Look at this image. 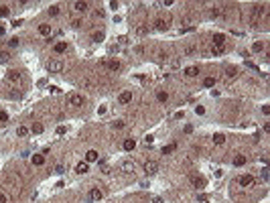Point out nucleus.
Instances as JSON below:
<instances>
[{"label": "nucleus", "instance_id": "nucleus-29", "mask_svg": "<svg viewBox=\"0 0 270 203\" xmlns=\"http://www.w3.org/2000/svg\"><path fill=\"white\" fill-rule=\"evenodd\" d=\"M16 134H19V136H27L29 134V128L27 126H19V128H16Z\"/></svg>", "mask_w": 270, "mask_h": 203}, {"label": "nucleus", "instance_id": "nucleus-3", "mask_svg": "<svg viewBox=\"0 0 270 203\" xmlns=\"http://www.w3.org/2000/svg\"><path fill=\"white\" fill-rule=\"evenodd\" d=\"M83 104H85V98L81 96V93H71L69 96V106L79 108V106H83Z\"/></svg>", "mask_w": 270, "mask_h": 203}, {"label": "nucleus", "instance_id": "nucleus-20", "mask_svg": "<svg viewBox=\"0 0 270 203\" xmlns=\"http://www.w3.org/2000/svg\"><path fill=\"white\" fill-rule=\"evenodd\" d=\"M234 165H236V167L246 165V154H236V157H234Z\"/></svg>", "mask_w": 270, "mask_h": 203}, {"label": "nucleus", "instance_id": "nucleus-25", "mask_svg": "<svg viewBox=\"0 0 270 203\" xmlns=\"http://www.w3.org/2000/svg\"><path fill=\"white\" fill-rule=\"evenodd\" d=\"M224 142H225V136H224V134H220V132H217V134H213V144L221 146Z\"/></svg>", "mask_w": 270, "mask_h": 203}, {"label": "nucleus", "instance_id": "nucleus-7", "mask_svg": "<svg viewBox=\"0 0 270 203\" xmlns=\"http://www.w3.org/2000/svg\"><path fill=\"white\" fill-rule=\"evenodd\" d=\"M102 65L108 67L110 71H120V69H122V63L116 61V59H112V61H102Z\"/></svg>", "mask_w": 270, "mask_h": 203}, {"label": "nucleus", "instance_id": "nucleus-16", "mask_svg": "<svg viewBox=\"0 0 270 203\" xmlns=\"http://www.w3.org/2000/svg\"><path fill=\"white\" fill-rule=\"evenodd\" d=\"M87 171H89V165H87V163H77L75 173H79V175H85Z\"/></svg>", "mask_w": 270, "mask_h": 203}, {"label": "nucleus", "instance_id": "nucleus-50", "mask_svg": "<svg viewBox=\"0 0 270 203\" xmlns=\"http://www.w3.org/2000/svg\"><path fill=\"white\" fill-rule=\"evenodd\" d=\"M0 203H6V197H4L2 193H0Z\"/></svg>", "mask_w": 270, "mask_h": 203}, {"label": "nucleus", "instance_id": "nucleus-9", "mask_svg": "<svg viewBox=\"0 0 270 203\" xmlns=\"http://www.w3.org/2000/svg\"><path fill=\"white\" fill-rule=\"evenodd\" d=\"M238 183L242 185V187H252V185H254V177L252 175H242L238 179Z\"/></svg>", "mask_w": 270, "mask_h": 203}, {"label": "nucleus", "instance_id": "nucleus-18", "mask_svg": "<svg viewBox=\"0 0 270 203\" xmlns=\"http://www.w3.org/2000/svg\"><path fill=\"white\" fill-rule=\"evenodd\" d=\"M73 8H75L77 12H85V10L89 8V4H87V2H81V0H79V2H75V4H73Z\"/></svg>", "mask_w": 270, "mask_h": 203}, {"label": "nucleus", "instance_id": "nucleus-39", "mask_svg": "<svg viewBox=\"0 0 270 203\" xmlns=\"http://www.w3.org/2000/svg\"><path fill=\"white\" fill-rule=\"evenodd\" d=\"M220 14H221V8L213 6V8H211V16H220Z\"/></svg>", "mask_w": 270, "mask_h": 203}, {"label": "nucleus", "instance_id": "nucleus-17", "mask_svg": "<svg viewBox=\"0 0 270 203\" xmlns=\"http://www.w3.org/2000/svg\"><path fill=\"white\" fill-rule=\"evenodd\" d=\"M191 183L195 185L197 189H203V187H205V179H203V177H193V179H191Z\"/></svg>", "mask_w": 270, "mask_h": 203}, {"label": "nucleus", "instance_id": "nucleus-30", "mask_svg": "<svg viewBox=\"0 0 270 203\" xmlns=\"http://www.w3.org/2000/svg\"><path fill=\"white\" fill-rule=\"evenodd\" d=\"M47 12H49V16H57V14H59V6H57V4H53V6H51Z\"/></svg>", "mask_w": 270, "mask_h": 203}, {"label": "nucleus", "instance_id": "nucleus-46", "mask_svg": "<svg viewBox=\"0 0 270 203\" xmlns=\"http://www.w3.org/2000/svg\"><path fill=\"white\" fill-rule=\"evenodd\" d=\"M262 114H264V116L270 114V108H268V106H262Z\"/></svg>", "mask_w": 270, "mask_h": 203}, {"label": "nucleus", "instance_id": "nucleus-22", "mask_svg": "<svg viewBox=\"0 0 270 203\" xmlns=\"http://www.w3.org/2000/svg\"><path fill=\"white\" fill-rule=\"evenodd\" d=\"M175 150H177V144L173 142V144H167V146H162V150H161V152H162V154H171V152H175Z\"/></svg>", "mask_w": 270, "mask_h": 203}, {"label": "nucleus", "instance_id": "nucleus-14", "mask_svg": "<svg viewBox=\"0 0 270 203\" xmlns=\"http://www.w3.org/2000/svg\"><path fill=\"white\" fill-rule=\"evenodd\" d=\"M185 75H187V77H195V75H199V67H197V65H189V67H185Z\"/></svg>", "mask_w": 270, "mask_h": 203}, {"label": "nucleus", "instance_id": "nucleus-31", "mask_svg": "<svg viewBox=\"0 0 270 203\" xmlns=\"http://www.w3.org/2000/svg\"><path fill=\"white\" fill-rule=\"evenodd\" d=\"M193 53H197V47H185V49H183V55H193Z\"/></svg>", "mask_w": 270, "mask_h": 203}, {"label": "nucleus", "instance_id": "nucleus-35", "mask_svg": "<svg viewBox=\"0 0 270 203\" xmlns=\"http://www.w3.org/2000/svg\"><path fill=\"white\" fill-rule=\"evenodd\" d=\"M252 51H254V53H260V51H262V43H254V45H252Z\"/></svg>", "mask_w": 270, "mask_h": 203}, {"label": "nucleus", "instance_id": "nucleus-8", "mask_svg": "<svg viewBox=\"0 0 270 203\" xmlns=\"http://www.w3.org/2000/svg\"><path fill=\"white\" fill-rule=\"evenodd\" d=\"M120 171H122V173H134L136 171L134 161H124L122 165H120Z\"/></svg>", "mask_w": 270, "mask_h": 203}, {"label": "nucleus", "instance_id": "nucleus-10", "mask_svg": "<svg viewBox=\"0 0 270 203\" xmlns=\"http://www.w3.org/2000/svg\"><path fill=\"white\" fill-rule=\"evenodd\" d=\"M6 81H8V83H19V81H20V73L14 71V69H12V71H8V73H6Z\"/></svg>", "mask_w": 270, "mask_h": 203}, {"label": "nucleus", "instance_id": "nucleus-1", "mask_svg": "<svg viewBox=\"0 0 270 203\" xmlns=\"http://www.w3.org/2000/svg\"><path fill=\"white\" fill-rule=\"evenodd\" d=\"M102 199H104V191H102V189H98V187L89 189V191H87V197H85V201H87V203L102 201Z\"/></svg>", "mask_w": 270, "mask_h": 203}, {"label": "nucleus", "instance_id": "nucleus-13", "mask_svg": "<svg viewBox=\"0 0 270 203\" xmlns=\"http://www.w3.org/2000/svg\"><path fill=\"white\" fill-rule=\"evenodd\" d=\"M98 157H100V154H98V150H87V152H85V163H96L98 161Z\"/></svg>", "mask_w": 270, "mask_h": 203}, {"label": "nucleus", "instance_id": "nucleus-42", "mask_svg": "<svg viewBox=\"0 0 270 203\" xmlns=\"http://www.w3.org/2000/svg\"><path fill=\"white\" fill-rule=\"evenodd\" d=\"M195 112H197L199 116H203V114H205V108H203V106H197V108H195Z\"/></svg>", "mask_w": 270, "mask_h": 203}, {"label": "nucleus", "instance_id": "nucleus-44", "mask_svg": "<svg viewBox=\"0 0 270 203\" xmlns=\"http://www.w3.org/2000/svg\"><path fill=\"white\" fill-rule=\"evenodd\" d=\"M246 67H248V69H254V71H260V69H258V67H256V65H254V63H250V61H246Z\"/></svg>", "mask_w": 270, "mask_h": 203}, {"label": "nucleus", "instance_id": "nucleus-34", "mask_svg": "<svg viewBox=\"0 0 270 203\" xmlns=\"http://www.w3.org/2000/svg\"><path fill=\"white\" fill-rule=\"evenodd\" d=\"M31 130H33V134H41L43 132V124H33Z\"/></svg>", "mask_w": 270, "mask_h": 203}, {"label": "nucleus", "instance_id": "nucleus-51", "mask_svg": "<svg viewBox=\"0 0 270 203\" xmlns=\"http://www.w3.org/2000/svg\"><path fill=\"white\" fill-rule=\"evenodd\" d=\"M0 37H4V27H0Z\"/></svg>", "mask_w": 270, "mask_h": 203}, {"label": "nucleus", "instance_id": "nucleus-5", "mask_svg": "<svg viewBox=\"0 0 270 203\" xmlns=\"http://www.w3.org/2000/svg\"><path fill=\"white\" fill-rule=\"evenodd\" d=\"M262 14H266V6H264V4H256V6L252 8V19L258 20Z\"/></svg>", "mask_w": 270, "mask_h": 203}, {"label": "nucleus", "instance_id": "nucleus-49", "mask_svg": "<svg viewBox=\"0 0 270 203\" xmlns=\"http://www.w3.org/2000/svg\"><path fill=\"white\" fill-rule=\"evenodd\" d=\"M152 203H162V199H161V197H154V199H152Z\"/></svg>", "mask_w": 270, "mask_h": 203}, {"label": "nucleus", "instance_id": "nucleus-2", "mask_svg": "<svg viewBox=\"0 0 270 203\" xmlns=\"http://www.w3.org/2000/svg\"><path fill=\"white\" fill-rule=\"evenodd\" d=\"M171 27V16H167V19H156V23H154V29L156 31H169Z\"/></svg>", "mask_w": 270, "mask_h": 203}, {"label": "nucleus", "instance_id": "nucleus-36", "mask_svg": "<svg viewBox=\"0 0 270 203\" xmlns=\"http://www.w3.org/2000/svg\"><path fill=\"white\" fill-rule=\"evenodd\" d=\"M19 43H20V41H19V37H12L10 41H8V45H10V47H19Z\"/></svg>", "mask_w": 270, "mask_h": 203}, {"label": "nucleus", "instance_id": "nucleus-21", "mask_svg": "<svg viewBox=\"0 0 270 203\" xmlns=\"http://www.w3.org/2000/svg\"><path fill=\"white\" fill-rule=\"evenodd\" d=\"M39 35H43V37L51 35V24H39Z\"/></svg>", "mask_w": 270, "mask_h": 203}, {"label": "nucleus", "instance_id": "nucleus-19", "mask_svg": "<svg viewBox=\"0 0 270 203\" xmlns=\"http://www.w3.org/2000/svg\"><path fill=\"white\" fill-rule=\"evenodd\" d=\"M53 49H55V53H65V51H67V43H65V41H61V43H55V47H53Z\"/></svg>", "mask_w": 270, "mask_h": 203}, {"label": "nucleus", "instance_id": "nucleus-28", "mask_svg": "<svg viewBox=\"0 0 270 203\" xmlns=\"http://www.w3.org/2000/svg\"><path fill=\"white\" fill-rule=\"evenodd\" d=\"M156 100L158 102H167V100H169V93H167V92H156Z\"/></svg>", "mask_w": 270, "mask_h": 203}, {"label": "nucleus", "instance_id": "nucleus-11", "mask_svg": "<svg viewBox=\"0 0 270 203\" xmlns=\"http://www.w3.org/2000/svg\"><path fill=\"white\" fill-rule=\"evenodd\" d=\"M213 45L215 47H225V35L224 33H215L213 35Z\"/></svg>", "mask_w": 270, "mask_h": 203}, {"label": "nucleus", "instance_id": "nucleus-15", "mask_svg": "<svg viewBox=\"0 0 270 203\" xmlns=\"http://www.w3.org/2000/svg\"><path fill=\"white\" fill-rule=\"evenodd\" d=\"M122 146H124V150H134L136 140H134V138H126V140L122 142Z\"/></svg>", "mask_w": 270, "mask_h": 203}, {"label": "nucleus", "instance_id": "nucleus-24", "mask_svg": "<svg viewBox=\"0 0 270 203\" xmlns=\"http://www.w3.org/2000/svg\"><path fill=\"white\" fill-rule=\"evenodd\" d=\"M33 165H35V167L45 165V157H43V154H35V157H33Z\"/></svg>", "mask_w": 270, "mask_h": 203}, {"label": "nucleus", "instance_id": "nucleus-33", "mask_svg": "<svg viewBox=\"0 0 270 203\" xmlns=\"http://www.w3.org/2000/svg\"><path fill=\"white\" fill-rule=\"evenodd\" d=\"M224 51H225V47H215V45L211 47V53H213V55H221Z\"/></svg>", "mask_w": 270, "mask_h": 203}, {"label": "nucleus", "instance_id": "nucleus-48", "mask_svg": "<svg viewBox=\"0 0 270 203\" xmlns=\"http://www.w3.org/2000/svg\"><path fill=\"white\" fill-rule=\"evenodd\" d=\"M262 179H264V181H268V169H264V171H262Z\"/></svg>", "mask_w": 270, "mask_h": 203}, {"label": "nucleus", "instance_id": "nucleus-26", "mask_svg": "<svg viewBox=\"0 0 270 203\" xmlns=\"http://www.w3.org/2000/svg\"><path fill=\"white\" fill-rule=\"evenodd\" d=\"M146 33H148V29H146V27H142V24L134 29V35H138V37H142V35H146Z\"/></svg>", "mask_w": 270, "mask_h": 203}, {"label": "nucleus", "instance_id": "nucleus-45", "mask_svg": "<svg viewBox=\"0 0 270 203\" xmlns=\"http://www.w3.org/2000/svg\"><path fill=\"white\" fill-rule=\"evenodd\" d=\"M8 120V116H6V112H0V122H6Z\"/></svg>", "mask_w": 270, "mask_h": 203}, {"label": "nucleus", "instance_id": "nucleus-37", "mask_svg": "<svg viewBox=\"0 0 270 203\" xmlns=\"http://www.w3.org/2000/svg\"><path fill=\"white\" fill-rule=\"evenodd\" d=\"M93 41H98V43H100V41H104V33H96V35H93Z\"/></svg>", "mask_w": 270, "mask_h": 203}, {"label": "nucleus", "instance_id": "nucleus-23", "mask_svg": "<svg viewBox=\"0 0 270 203\" xmlns=\"http://www.w3.org/2000/svg\"><path fill=\"white\" fill-rule=\"evenodd\" d=\"M236 75H238V69H236V67H228V69H225V79H234Z\"/></svg>", "mask_w": 270, "mask_h": 203}, {"label": "nucleus", "instance_id": "nucleus-6", "mask_svg": "<svg viewBox=\"0 0 270 203\" xmlns=\"http://www.w3.org/2000/svg\"><path fill=\"white\" fill-rule=\"evenodd\" d=\"M156 171H158V163L156 161H146L144 163V173H146V175H154Z\"/></svg>", "mask_w": 270, "mask_h": 203}, {"label": "nucleus", "instance_id": "nucleus-4", "mask_svg": "<svg viewBox=\"0 0 270 203\" xmlns=\"http://www.w3.org/2000/svg\"><path fill=\"white\" fill-rule=\"evenodd\" d=\"M51 73H61L63 71V63L59 61V59H53V61H49V65H47Z\"/></svg>", "mask_w": 270, "mask_h": 203}, {"label": "nucleus", "instance_id": "nucleus-43", "mask_svg": "<svg viewBox=\"0 0 270 203\" xmlns=\"http://www.w3.org/2000/svg\"><path fill=\"white\" fill-rule=\"evenodd\" d=\"M124 126H126V124H124L122 120H118V122H114V128H118V130H120V128H124Z\"/></svg>", "mask_w": 270, "mask_h": 203}, {"label": "nucleus", "instance_id": "nucleus-12", "mask_svg": "<svg viewBox=\"0 0 270 203\" xmlns=\"http://www.w3.org/2000/svg\"><path fill=\"white\" fill-rule=\"evenodd\" d=\"M118 102L122 104V106H126V104H130L132 102V92H122L118 96Z\"/></svg>", "mask_w": 270, "mask_h": 203}, {"label": "nucleus", "instance_id": "nucleus-47", "mask_svg": "<svg viewBox=\"0 0 270 203\" xmlns=\"http://www.w3.org/2000/svg\"><path fill=\"white\" fill-rule=\"evenodd\" d=\"M49 89H51V93H59V92H61V89H59V88H55V85H51Z\"/></svg>", "mask_w": 270, "mask_h": 203}, {"label": "nucleus", "instance_id": "nucleus-41", "mask_svg": "<svg viewBox=\"0 0 270 203\" xmlns=\"http://www.w3.org/2000/svg\"><path fill=\"white\" fill-rule=\"evenodd\" d=\"M152 142H154V136H151V134L144 136V144H152Z\"/></svg>", "mask_w": 270, "mask_h": 203}, {"label": "nucleus", "instance_id": "nucleus-27", "mask_svg": "<svg viewBox=\"0 0 270 203\" xmlns=\"http://www.w3.org/2000/svg\"><path fill=\"white\" fill-rule=\"evenodd\" d=\"M203 85H205V88H213V85H215V77H205Z\"/></svg>", "mask_w": 270, "mask_h": 203}, {"label": "nucleus", "instance_id": "nucleus-32", "mask_svg": "<svg viewBox=\"0 0 270 203\" xmlns=\"http://www.w3.org/2000/svg\"><path fill=\"white\" fill-rule=\"evenodd\" d=\"M10 14V8L8 6H0V19H4V16Z\"/></svg>", "mask_w": 270, "mask_h": 203}, {"label": "nucleus", "instance_id": "nucleus-40", "mask_svg": "<svg viewBox=\"0 0 270 203\" xmlns=\"http://www.w3.org/2000/svg\"><path fill=\"white\" fill-rule=\"evenodd\" d=\"M65 132H67V128H65V126H57V134H59V136H63Z\"/></svg>", "mask_w": 270, "mask_h": 203}, {"label": "nucleus", "instance_id": "nucleus-38", "mask_svg": "<svg viewBox=\"0 0 270 203\" xmlns=\"http://www.w3.org/2000/svg\"><path fill=\"white\" fill-rule=\"evenodd\" d=\"M8 59H10V55H8V53H0V63H6Z\"/></svg>", "mask_w": 270, "mask_h": 203}]
</instances>
